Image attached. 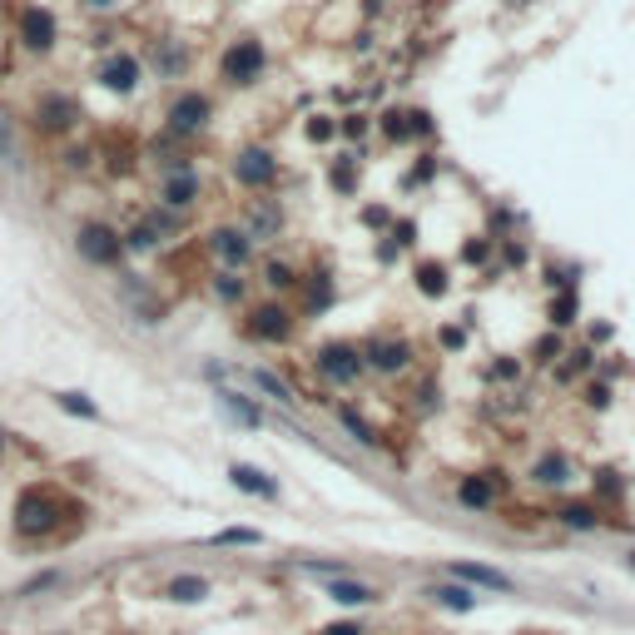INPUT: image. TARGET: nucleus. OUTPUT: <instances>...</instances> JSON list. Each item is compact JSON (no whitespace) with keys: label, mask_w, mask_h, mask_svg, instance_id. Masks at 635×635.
Wrapping results in <instances>:
<instances>
[{"label":"nucleus","mask_w":635,"mask_h":635,"mask_svg":"<svg viewBox=\"0 0 635 635\" xmlns=\"http://www.w3.org/2000/svg\"><path fill=\"white\" fill-rule=\"evenodd\" d=\"M65 516H85V507H80L65 487H55V482H30V487L15 492L10 526H15L20 541H50V536L60 531Z\"/></svg>","instance_id":"1"},{"label":"nucleus","mask_w":635,"mask_h":635,"mask_svg":"<svg viewBox=\"0 0 635 635\" xmlns=\"http://www.w3.org/2000/svg\"><path fill=\"white\" fill-rule=\"evenodd\" d=\"M15 45H20L25 55H50V50L60 45V15H55L50 5H40V0L20 5V10H15Z\"/></svg>","instance_id":"2"},{"label":"nucleus","mask_w":635,"mask_h":635,"mask_svg":"<svg viewBox=\"0 0 635 635\" xmlns=\"http://www.w3.org/2000/svg\"><path fill=\"white\" fill-rule=\"evenodd\" d=\"M263 70H268V50H263V40H254V35H239V40L219 55V75H224L229 85H258Z\"/></svg>","instance_id":"3"},{"label":"nucleus","mask_w":635,"mask_h":635,"mask_svg":"<svg viewBox=\"0 0 635 635\" xmlns=\"http://www.w3.org/2000/svg\"><path fill=\"white\" fill-rule=\"evenodd\" d=\"M75 249H80V258H85L90 268H115V263L125 258V239H120V229H115V224L90 219V224H80Z\"/></svg>","instance_id":"4"},{"label":"nucleus","mask_w":635,"mask_h":635,"mask_svg":"<svg viewBox=\"0 0 635 635\" xmlns=\"http://www.w3.org/2000/svg\"><path fill=\"white\" fill-rule=\"evenodd\" d=\"M95 80H100L110 95H134L139 80H144V65H139V55H129V50H110V55L95 65Z\"/></svg>","instance_id":"5"},{"label":"nucleus","mask_w":635,"mask_h":635,"mask_svg":"<svg viewBox=\"0 0 635 635\" xmlns=\"http://www.w3.org/2000/svg\"><path fill=\"white\" fill-rule=\"evenodd\" d=\"M313 368H318L328 382H358V373H363L368 363H363V353H358L353 343H328V348L313 353Z\"/></svg>","instance_id":"6"},{"label":"nucleus","mask_w":635,"mask_h":635,"mask_svg":"<svg viewBox=\"0 0 635 635\" xmlns=\"http://www.w3.org/2000/svg\"><path fill=\"white\" fill-rule=\"evenodd\" d=\"M209 115H214V100L209 95H199V90H184V95H174L169 100V129L174 134H199V129L209 125Z\"/></svg>","instance_id":"7"},{"label":"nucleus","mask_w":635,"mask_h":635,"mask_svg":"<svg viewBox=\"0 0 635 635\" xmlns=\"http://www.w3.org/2000/svg\"><path fill=\"white\" fill-rule=\"evenodd\" d=\"M249 338H258V343H288L293 338V313L283 303H258L249 313Z\"/></svg>","instance_id":"8"},{"label":"nucleus","mask_w":635,"mask_h":635,"mask_svg":"<svg viewBox=\"0 0 635 635\" xmlns=\"http://www.w3.org/2000/svg\"><path fill=\"white\" fill-rule=\"evenodd\" d=\"M75 125H80V105H75L70 95L50 90V95L35 105V129H45V134H70Z\"/></svg>","instance_id":"9"},{"label":"nucleus","mask_w":635,"mask_h":635,"mask_svg":"<svg viewBox=\"0 0 635 635\" xmlns=\"http://www.w3.org/2000/svg\"><path fill=\"white\" fill-rule=\"evenodd\" d=\"M209 254L219 258L229 273H239L249 258H254V239L244 234V229H234V224H224V229H214L209 234Z\"/></svg>","instance_id":"10"},{"label":"nucleus","mask_w":635,"mask_h":635,"mask_svg":"<svg viewBox=\"0 0 635 635\" xmlns=\"http://www.w3.org/2000/svg\"><path fill=\"white\" fill-rule=\"evenodd\" d=\"M234 179H239L244 189H268V184L278 179V159H273L268 149H239V154H234Z\"/></svg>","instance_id":"11"},{"label":"nucleus","mask_w":635,"mask_h":635,"mask_svg":"<svg viewBox=\"0 0 635 635\" xmlns=\"http://www.w3.org/2000/svg\"><path fill=\"white\" fill-rule=\"evenodd\" d=\"M199 174L189 169V164H179V169H169V179H164V189H159V199L169 204V209H189V204H199Z\"/></svg>","instance_id":"12"},{"label":"nucleus","mask_w":635,"mask_h":635,"mask_svg":"<svg viewBox=\"0 0 635 635\" xmlns=\"http://www.w3.org/2000/svg\"><path fill=\"white\" fill-rule=\"evenodd\" d=\"M407 358H412V348H407V343H392V338H373V343L363 348V363H373L378 373H402Z\"/></svg>","instance_id":"13"},{"label":"nucleus","mask_w":635,"mask_h":635,"mask_svg":"<svg viewBox=\"0 0 635 635\" xmlns=\"http://www.w3.org/2000/svg\"><path fill=\"white\" fill-rule=\"evenodd\" d=\"M229 482H234L239 492H249V497H263V502L278 497V482H268V472H258L249 462H234V467H229Z\"/></svg>","instance_id":"14"},{"label":"nucleus","mask_w":635,"mask_h":635,"mask_svg":"<svg viewBox=\"0 0 635 635\" xmlns=\"http://www.w3.org/2000/svg\"><path fill=\"white\" fill-rule=\"evenodd\" d=\"M164 596H169L174 606H199V601L209 596V581H204V576H174V581L164 586Z\"/></svg>","instance_id":"15"},{"label":"nucleus","mask_w":635,"mask_h":635,"mask_svg":"<svg viewBox=\"0 0 635 635\" xmlns=\"http://www.w3.org/2000/svg\"><path fill=\"white\" fill-rule=\"evenodd\" d=\"M452 576H462V581H472V586H487V591H511V576H502L497 566H472V561H462V566H452Z\"/></svg>","instance_id":"16"},{"label":"nucleus","mask_w":635,"mask_h":635,"mask_svg":"<svg viewBox=\"0 0 635 635\" xmlns=\"http://www.w3.org/2000/svg\"><path fill=\"white\" fill-rule=\"evenodd\" d=\"M55 407H60V412H70V417H80V422H100V402H90V397H85V392H75V387L55 392Z\"/></svg>","instance_id":"17"},{"label":"nucleus","mask_w":635,"mask_h":635,"mask_svg":"<svg viewBox=\"0 0 635 635\" xmlns=\"http://www.w3.org/2000/svg\"><path fill=\"white\" fill-rule=\"evenodd\" d=\"M531 477H536L541 487H561V482L571 477V462H566V457H556V452H546V457L536 462V472H531Z\"/></svg>","instance_id":"18"},{"label":"nucleus","mask_w":635,"mask_h":635,"mask_svg":"<svg viewBox=\"0 0 635 635\" xmlns=\"http://www.w3.org/2000/svg\"><path fill=\"white\" fill-rule=\"evenodd\" d=\"M457 497H462V507H492V502H497V487H492L487 477H467Z\"/></svg>","instance_id":"19"},{"label":"nucleus","mask_w":635,"mask_h":635,"mask_svg":"<svg viewBox=\"0 0 635 635\" xmlns=\"http://www.w3.org/2000/svg\"><path fill=\"white\" fill-rule=\"evenodd\" d=\"M417 288H422L427 298H442V293H447V268H442V263H417Z\"/></svg>","instance_id":"20"},{"label":"nucleus","mask_w":635,"mask_h":635,"mask_svg":"<svg viewBox=\"0 0 635 635\" xmlns=\"http://www.w3.org/2000/svg\"><path fill=\"white\" fill-rule=\"evenodd\" d=\"M120 239H125V254H149V249L159 244V224H134V229H125Z\"/></svg>","instance_id":"21"},{"label":"nucleus","mask_w":635,"mask_h":635,"mask_svg":"<svg viewBox=\"0 0 635 635\" xmlns=\"http://www.w3.org/2000/svg\"><path fill=\"white\" fill-rule=\"evenodd\" d=\"M219 402H224V407H229V412H234L244 427H258V422H263V412H258L249 397H239V392H219Z\"/></svg>","instance_id":"22"},{"label":"nucleus","mask_w":635,"mask_h":635,"mask_svg":"<svg viewBox=\"0 0 635 635\" xmlns=\"http://www.w3.org/2000/svg\"><path fill=\"white\" fill-rule=\"evenodd\" d=\"M328 596H333V601H343V606H368V601H373V591H368V586H358V581H333V586H328Z\"/></svg>","instance_id":"23"},{"label":"nucleus","mask_w":635,"mask_h":635,"mask_svg":"<svg viewBox=\"0 0 635 635\" xmlns=\"http://www.w3.org/2000/svg\"><path fill=\"white\" fill-rule=\"evenodd\" d=\"M432 601H442L447 611H472V606H477V596H472V591H462V586H437V591H432Z\"/></svg>","instance_id":"24"},{"label":"nucleus","mask_w":635,"mask_h":635,"mask_svg":"<svg viewBox=\"0 0 635 635\" xmlns=\"http://www.w3.org/2000/svg\"><path fill=\"white\" fill-rule=\"evenodd\" d=\"M263 283H268L273 293H288V288L298 283V273H293L288 263H268V268H263Z\"/></svg>","instance_id":"25"},{"label":"nucleus","mask_w":635,"mask_h":635,"mask_svg":"<svg viewBox=\"0 0 635 635\" xmlns=\"http://www.w3.org/2000/svg\"><path fill=\"white\" fill-rule=\"evenodd\" d=\"M214 298H224V303H239V298H244V278L224 268V273L214 278Z\"/></svg>","instance_id":"26"},{"label":"nucleus","mask_w":635,"mask_h":635,"mask_svg":"<svg viewBox=\"0 0 635 635\" xmlns=\"http://www.w3.org/2000/svg\"><path fill=\"white\" fill-rule=\"evenodd\" d=\"M333 303V283H328V273H313V283H308V308L318 313V308H328Z\"/></svg>","instance_id":"27"},{"label":"nucleus","mask_w":635,"mask_h":635,"mask_svg":"<svg viewBox=\"0 0 635 635\" xmlns=\"http://www.w3.org/2000/svg\"><path fill=\"white\" fill-rule=\"evenodd\" d=\"M556 516H561L566 526H576V531H591V526H596V507H576V502H571V507H561Z\"/></svg>","instance_id":"28"},{"label":"nucleus","mask_w":635,"mask_h":635,"mask_svg":"<svg viewBox=\"0 0 635 635\" xmlns=\"http://www.w3.org/2000/svg\"><path fill=\"white\" fill-rule=\"evenodd\" d=\"M263 536L258 531H249V526H229V531H219L214 536V546H258Z\"/></svg>","instance_id":"29"},{"label":"nucleus","mask_w":635,"mask_h":635,"mask_svg":"<svg viewBox=\"0 0 635 635\" xmlns=\"http://www.w3.org/2000/svg\"><path fill=\"white\" fill-rule=\"evenodd\" d=\"M0 164H15V120L0 105Z\"/></svg>","instance_id":"30"},{"label":"nucleus","mask_w":635,"mask_h":635,"mask_svg":"<svg viewBox=\"0 0 635 635\" xmlns=\"http://www.w3.org/2000/svg\"><path fill=\"white\" fill-rule=\"evenodd\" d=\"M412 115H402V110H387L382 115V129H387V139H407V134H417V129L407 125Z\"/></svg>","instance_id":"31"},{"label":"nucleus","mask_w":635,"mask_h":635,"mask_svg":"<svg viewBox=\"0 0 635 635\" xmlns=\"http://www.w3.org/2000/svg\"><path fill=\"white\" fill-rule=\"evenodd\" d=\"M343 427H348V432H353L358 442H368V447H378V437H373V427H368V422H363L358 412H343Z\"/></svg>","instance_id":"32"},{"label":"nucleus","mask_w":635,"mask_h":635,"mask_svg":"<svg viewBox=\"0 0 635 635\" xmlns=\"http://www.w3.org/2000/svg\"><path fill=\"white\" fill-rule=\"evenodd\" d=\"M254 382L263 387V392H273L278 402H293V392H288V382H278L273 373H254Z\"/></svg>","instance_id":"33"},{"label":"nucleus","mask_w":635,"mask_h":635,"mask_svg":"<svg viewBox=\"0 0 635 635\" xmlns=\"http://www.w3.org/2000/svg\"><path fill=\"white\" fill-rule=\"evenodd\" d=\"M571 313H576V298H571V293H566L561 303H551V323H556V328H566V323H571Z\"/></svg>","instance_id":"34"},{"label":"nucleus","mask_w":635,"mask_h":635,"mask_svg":"<svg viewBox=\"0 0 635 635\" xmlns=\"http://www.w3.org/2000/svg\"><path fill=\"white\" fill-rule=\"evenodd\" d=\"M333 134H338V125H333L328 115H313V120H308V139H333Z\"/></svg>","instance_id":"35"},{"label":"nucleus","mask_w":635,"mask_h":635,"mask_svg":"<svg viewBox=\"0 0 635 635\" xmlns=\"http://www.w3.org/2000/svg\"><path fill=\"white\" fill-rule=\"evenodd\" d=\"M323 635H368V631H363L358 621H338V626H328Z\"/></svg>","instance_id":"36"},{"label":"nucleus","mask_w":635,"mask_h":635,"mask_svg":"<svg viewBox=\"0 0 635 635\" xmlns=\"http://www.w3.org/2000/svg\"><path fill=\"white\" fill-rule=\"evenodd\" d=\"M333 184H338V189H348V184H353V164H348V159L333 169Z\"/></svg>","instance_id":"37"},{"label":"nucleus","mask_w":635,"mask_h":635,"mask_svg":"<svg viewBox=\"0 0 635 635\" xmlns=\"http://www.w3.org/2000/svg\"><path fill=\"white\" fill-rule=\"evenodd\" d=\"M120 0H85V10H115Z\"/></svg>","instance_id":"38"},{"label":"nucleus","mask_w":635,"mask_h":635,"mask_svg":"<svg viewBox=\"0 0 635 635\" xmlns=\"http://www.w3.org/2000/svg\"><path fill=\"white\" fill-rule=\"evenodd\" d=\"M0 452H5V432H0Z\"/></svg>","instance_id":"39"}]
</instances>
